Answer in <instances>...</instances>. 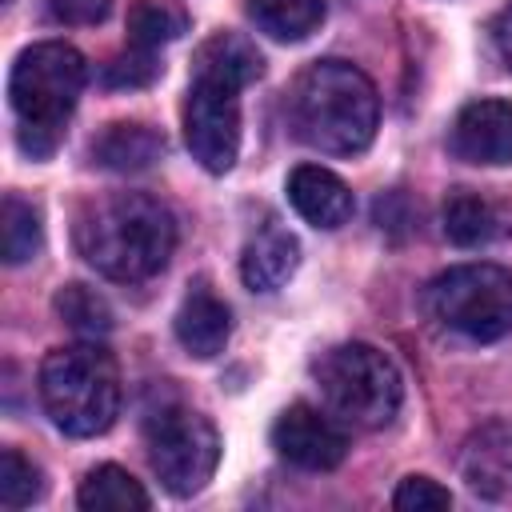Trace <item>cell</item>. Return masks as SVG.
<instances>
[{"label": "cell", "instance_id": "6da1fadb", "mask_svg": "<svg viewBox=\"0 0 512 512\" xmlns=\"http://www.w3.org/2000/svg\"><path fill=\"white\" fill-rule=\"evenodd\" d=\"M176 216L148 192H112L76 216L80 256L108 280L136 284L156 276L176 252Z\"/></svg>", "mask_w": 512, "mask_h": 512}, {"label": "cell", "instance_id": "7a4b0ae2", "mask_svg": "<svg viewBox=\"0 0 512 512\" xmlns=\"http://www.w3.org/2000/svg\"><path fill=\"white\" fill-rule=\"evenodd\" d=\"M292 128L296 136L328 156H356L372 144L380 100L376 84L348 60H316L292 84Z\"/></svg>", "mask_w": 512, "mask_h": 512}, {"label": "cell", "instance_id": "3957f363", "mask_svg": "<svg viewBox=\"0 0 512 512\" xmlns=\"http://www.w3.org/2000/svg\"><path fill=\"white\" fill-rule=\"evenodd\" d=\"M84 84H88V64L64 40H44L16 56L8 76V100L12 112L20 116L16 140L32 160H48L60 148L64 124L76 112Z\"/></svg>", "mask_w": 512, "mask_h": 512}, {"label": "cell", "instance_id": "277c9868", "mask_svg": "<svg viewBox=\"0 0 512 512\" xmlns=\"http://www.w3.org/2000/svg\"><path fill=\"white\" fill-rule=\"evenodd\" d=\"M40 404L68 436H100L120 412V372L104 344H64L40 364Z\"/></svg>", "mask_w": 512, "mask_h": 512}, {"label": "cell", "instance_id": "5b68a950", "mask_svg": "<svg viewBox=\"0 0 512 512\" xmlns=\"http://www.w3.org/2000/svg\"><path fill=\"white\" fill-rule=\"evenodd\" d=\"M316 384H320L328 412L340 424L368 428V432L392 424L404 400V380L392 356L360 340L328 348L316 364Z\"/></svg>", "mask_w": 512, "mask_h": 512}, {"label": "cell", "instance_id": "8992f818", "mask_svg": "<svg viewBox=\"0 0 512 512\" xmlns=\"http://www.w3.org/2000/svg\"><path fill=\"white\" fill-rule=\"evenodd\" d=\"M424 304L444 328L468 340H500L512 332V272L488 260L456 264L428 284Z\"/></svg>", "mask_w": 512, "mask_h": 512}, {"label": "cell", "instance_id": "52a82bcc", "mask_svg": "<svg viewBox=\"0 0 512 512\" xmlns=\"http://www.w3.org/2000/svg\"><path fill=\"white\" fill-rule=\"evenodd\" d=\"M148 464L172 496H196L216 464H220V436L208 416L184 404H160L144 420Z\"/></svg>", "mask_w": 512, "mask_h": 512}, {"label": "cell", "instance_id": "ba28073f", "mask_svg": "<svg viewBox=\"0 0 512 512\" xmlns=\"http://www.w3.org/2000/svg\"><path fill=\"white\" fill-rule=\"evenodd\" d=\"M184 144L204 172H228L240 156V92L192 76L184 96Z\"/></svg>", "mask_w": 512, "mask_h": 512}, {"label": "cell", "instance_id": "9c48e42d", "mask_svg": "<svg viewBox=\"0 0 512 512\" xmlns=\"http://www.w3.org/2000/svg\"><path fill=\"white\" fill-rule=\"evenodd\" d=\"M272 448L296 468L328 472L348 456V432L340 428L336 416L312 404H292L272 424Z\"/></svg>", "mask_w": 512, "mask_h": 512}, {"label": "cell", "instance_id": "30bf717a", "mask_svg": "<svg viewBox=\"0 0 512 512\" xmlns=\"http://www.w3.org/2000/svg\"><path fill=\"white\" fill-rule=\"evenodd\" d=\"M448 148L464 164H512V100H472L460 108Z\"/></svg>", "mask_w": 512, "mask_h": 512}, {"label": "cell", "instance_id": "8fae6325", "mask_svg": "<svg viewBox=\"0 0 512 512\" xmlns=\"http://www.w3.org/2000/svg\"><path fill=\"white\" fill-rule=\"evenodd\" d=\"M460 476L484 500H512V420H488L464 440Z\"/></svg>", "mask_w": 512, "mask_h": 512}, {"label": "cell", "instance_id": "7c38bea8", "mask_svg": "<svg viewBox=\"0 0 512 512\" xmlns=\"http://www.w3.org/2000/svg\"><path fill=\"white\" fill-rule=\"evenodd\" d=\"M288 200L292 208L312 224V228H340L352 220V192L348 184L320 168V164H300L288 176Z\"/></svg>", "mask_w": 512, "mask_h": 512}, {"label": "cell", "instance_id": "4fadbf2b", "mask_svg": "<svg viewBox=\"0 0 512 512\" xmlns=\"http://www.w3.org/2000/svg\"><path fill=\"white\" fill-rule=\"evenodd\" d=\"M228 336H232V312H228V304L216 292H208L204 284H196L180 300V308H176V340L184 344L188 356L212 360V356L224 352Z\"/></svg>", "mask_w": 512, "mask_h": 512}, {"label": "cell", "instance_id": "5bb4252c", "mask_svg": "<svg viewBox=\"0 0 512 512\" xmlns=\"http://www.w3.org/2000/svg\"><path fill=\"white\" fill-rule=\"evenodd\" d=\"M300 264V244L288 228H280L276 220L260 224L256 236L244 244V256H240V276L252 292H276L292 280Z\"/></svg>", "mask_w": 512, "mask_h": 512}, {"label": "cell", "instance_id": "9a60e30c", "mask_svg": "<svg viewBox=\"0 0 512 512\" xmlns=\"http://www.w3.org/2000/svg\"><path fill=\"white\" fill-rule=\"evenodd\" d=\"M264 72V56L256 52V44L240 32H216L208 36L196 56H192V76H204V80H220L228 88H248L252 80H260Z\"/></svg>", "mask_w": 512, "mask_h": 512}, {"label": "cell", "instance_id": "2e32d148", "mask_svg": "<svg viewBox=\"0 0 512 512\" xmlns=\"http://www.w3.org/2000/svg\"><path fill=\"white\" fill-rule=\"evenodd\" d=\"M160 152H164V136L140 120H116L92 140V160L112 172L148 168L152 160H160Z\"/></svg>", "mask_w": 512, "mask_h": 512}, {"label": "cell", "instance_id": "e0dca14e", "mask_svg": "<svg viewBox=\"0 0 512 512\" xmlns=\"http://www.w3.org/2000/svg\"><path fill=\"white\" fill-rule=\"evenodd\" d=\"M440 224H444V236L460 248H476V244H488L504 232V216L500 208L480 196V192H468V188H456L448 200H444V212H440Z\"/></svg>", "mask_w": 512, "mask_h": 512}, {"label": "cell", "instance_id": "ac0fdd59", "mask_svg": "<svg viewBox=\"0 0 512 512\" xmlns=\"http://www.w3.org/2000/svg\"><path fill=\"white\" fill-rule=\"evenodd\" d=\"M76 504L88 508V512H140L148 508V492L140 488V480L132 472H124L120 464H96L84 480H80V492H76Z\"/></svg>", "mask_w": 512, "mask_h": 512}, {"label": "cell", "instance_id": "d6986e66", "mask_svg": "<svg viewBox=\"0 0 512 512\" xmlns=\"http://www.w3.org/2000/svg\"><path fill=\"white\" fill-rule=\"evenodd\" d=\"M248 16L272 40H304L324 24V0H248Z\"/></svg>", "mask_w": 512, "mask_h": 512}, {"label": "cell", "instance_id": "ffe728a7", "mask_svg": "<svg viewBox=\"0 0 512 512\" xmlns=\"http://www.w3.org/2000/svg\"><path fill=\"white\" fill-rule=\"evenodd\" d=\"M188 32V12L176 0H136L128 8V44L132 48H164Z\"/></svg>", "mask_w": 512, "mask_h": 512}, {"label": "cell", "instance_id": "44dd1931", "mask_svg": "<svg viewBox=\"0 0 512 512\" xmlns=\"http://www.w3.org/2000/svg\"><path fill=\"white\" fill-rule=\"evenodd\" d=\"M0 244H4V264H28L44 248L40 212L16 192H8L0 204Z\"/></svg>", "mask_w": 512, "mask_h": 512}, {"label": "cell", "instance_id": "7402d4cb", "mask_svg": "<svg viewBox=\"0 0 512 512\" xmlns=\"http://www.w3.org/2000/svg\"><path fill=\"white\" fill-rule=\"evenodd\" d=\"M56 312H60V320H64L68 328H76L80 336H104V332H112V308H108V300H104L96 288H88V284H64V288L56 292Z\"/></svg>", "mask_w": 512, "mask_h": 512}, {"label": "cell", "instance_id": "603a6c76", "mask_svg": "<svg viewBox=\"0 0 512 512\" xmlns=\"http://www.w3.org/2000/svg\"><path fill=\"white\" fill-rule=\"evenodd\" d=\"M44 492V476L32 460H24L16 448H4L0 456V504L4 508H28L32 500H40Z\"/></svg>", "mask_w": 512, "mask_h": 512}, {"label": "cell", "instance_id": "cb8c5ba5", "mask_svg": "<svg viewBox=\"0 0 512 512\" xmlns=\"http://www.w3.org/2000/svg\"><path fill=\"white\" fill-rule=\"evenodd\" d=\"M156 76H160V64H156V52H148V48H128L112 64H104L108 88H144Z\"/></svg>", "mask_w": 512, "mask_h": 512}, {"label": "cell", "instance_id": "d4e9b609", "mask_svg": "<svg viewBox=\"0 0 512 512\" xmlns=\"http://www.w3.org/2000/svg\"><path fill=\"white\" fill-rule=\"evenodd\" d=\"M392 504H396L400 512H436V508H448V504H452V492L440 488V484L428 480V476H408V480H400Z\"/></svg>", "mask_w": 512, "mask_h": 512}, {"label": "cell", "instance_id": "484cf974", "mask_svg": "<svg viewBox=\"0 0 512 512\" xmlns=\"http://www.w3.org/2000/svg\"><path fill=\"white\" fill-rule=\"evenodd\" d=\"M112 0H48V12L60 24H100L108 16Z\"/></svg>", "mask_w": 512, "mask_h": 512}, {"label": "cell", "instance_id": "4316f807", "mask_svg": "<svg viewBox=\"0 0 512 512\" xmlns=\"http://www.w3.org/2000/svg\"><path fill=\"white\" fill-rule=\"evenodd\" d=\"M492 44H496V52H500V60L512 68V4L496 16V24H492Z\"/></svg>", "mask_w": 512, "mask_h": 512}]
</instances>
